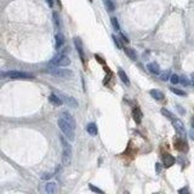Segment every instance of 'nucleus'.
I'll return each instance as SVG.
<instances>
[{"instance_id":"2","label":"nucleus","mask_w":194,"mask_h":194,"mask_svg":"<svg viewBox=\"0 0 194 194\" xmlns=\"http://www.w3.org/2000/svg\"><path fill=\"white\" fill-rule=\"evenodd\" d=\"M57 125H58V127H59V130L62 131V134L66 136L69 141H74V138H75V134H74V129L64 120L62 117L57 120Z\"/></svg>"},{"instance_id":"3","label":"nucleus","mask_w":194,"mask_h":194,"mask_svg":"<svg viewBox=\"0 0 194 194\" xmlns=\"http://www.w3.org/2000/svg\"><path fill=\"white\" fill-rule=\"evenodd\" d=\"M51 64H53L55 67H67L71 64V58L67 55L59 52L51 58Z\"/></svg>"},{"instance_id":"9","label":"nucleus","mask_w":194,"mask_h":194,"mask_svg":"<svg viewBox=\"0 0 194 194\" xmlns=\"http://www.w3.org/2000/svg\"><path fill=\"white\" fill-rule=\"evenodd\" d=\"M61 117L64 119V120H66L73 129H75L77 127V123H75V120H74V118L72 117V114L71 113H68V112H66V111H64V112H62V114H61Z\"/></svg>"},{"instance_id":"36","label":"nucleus","mask_w":194,"mask_h":194,"mask_svg":"<svg viewBox=\"0 0 194 194\" xmlns=\"http://www.w3.org/2000/svg\"><path fill=\"white\" fill-rule=\"evenodd\" d=\"M177 109H178V112H180L181 114H184V109H182L181 106H177Z\"/></svg>"},{"instance_id":"27","label":"nucleus","mask_w":194,"mask_h":194,"mask_svg":"<svg viewBox=\"0 0 194 194\" xmlns=\"http://www.w3.org/2000/svg\"><path fill=\"white\" fill-rule=\"evenodd\" d=\"M170 81H171V84L176 85V84H178V83H180V77H178V75H176V74H171V77H170Z\"/></svg>"},{"instance_id":"32","label":"nucleus","mask_w":194,"mask_h":194,"mask_svg":"<svg viewBox=\"0 0 194 194\" xmlns=\"http://www.w3.org/2000/svg\"><path fill=\"white\" fill-rule=\"evenodd\" d=\"M69 50H71V47H69V46H62L61 52H62V53H66V52H69Z\"/></svg>"},{"instance_id":"40","label":"nucleus","mask_w":194,"mask_h":194,"mask_svg":"<svg viewBox=\"0 0 194 194\" xmlns=\"http://www.w3.org/2000/svg\"><path fill=\"white\" fill-rule=\"evenodd\" d=\"M90 2H92V0H90Z\"/></svg>"},{"instance_id":"14","label":"nucleus","mask_w":194,"mask_h":194,"mask_svg":"<svg viewBox=\"0 0 194 194\" xmlns=\"http://www.w3.org/2000/svg\"><path fill=\"white\" fill-rule=\"evenodd\" d=\"M86 131L91 135V136H96L99 134V129H97V125L95 123H90L86 125Z\"/></svg>"},{"instance_id":"38","label":"nucleus","mask_w":194,"mask_h":194,"mask_svg":"<svg viewBox=\"0 0 194 194\" xmlns=\"http://www.w3.org/2000/svg\"><path fill=\"white\" fill-rule=\"evenodd\" d=\"M190 80H192V85L194 86V73L192 74V77H190Z\"/></svg>"},{"instance_id":"5","label":"nucleus","mask_w":194,"mask_h":194,"mask_svg":"<svg viewBox=\"0 0 194 194\" xmlns=\"http://www.w3.org/2000/svg\"><path fill=\"white\" fill-rule=\"evenodd\" d=\"M8 77L10 79H21V80H27V79H33V75L26 73V72H18V71H10L8 73H3V77Z\"/></svg>"},{"instance_id":"26","label":"nucleus","mask_w":194,"mask_h":194,"mask_svg":"<svg viewBox=\"0 0 194 194\" xmlns=\"http://www.w3.org/2000/svg\"><path fill=\"white\" fill-rule=\"evenodd\" d=\"M170 90H171V91H172L174 93L178 95V96H186V95H187V93H186V92H184L183 90H180V89H177V87H171Z\"/></svg>"},{"instance_id":"33","label":"nucleus","mask_w":194,"mask_h":194,"mask_svg":"<svg viewBox=\"0 0 194 194\" xmlns=\"http://www.w3.org/2000/svg\"><path fill=\"white\" fill-rule=\"evenodd\" d=\"M51 177H52V174H44V175L41 176L43 180H47V178H51Z\"/></svg>"},{"instance_id":"15","label":"nucleus","mask_w":194,"mask_h":194,"mask_svg":"<svg viewBox=\"0 0 194 194\" xmlns=\"http://www.w3.org/2000/svg\"><path fill=\"white\" fill-rule=\"evenodd\" d=\"M149 93H150V96L153 97L154 100H156V101H161L164 99V93L161 92V91H159V90H156V89H153V90H150L149 91Z\"/></svg>"},{"instance_id":"21","label":"nucleus","mask_w":194,"mask_h":194,"mask_svg":"<svg viewBox=\"0 0 194 194\" xmlns=\"http://www.w3.org/2000/svg\"><path fill=\"white\" fill-rule=\"evenodd\" d=\"M160 113L163 114L164 117H166L168 119H170V120H174V119H175V115H174V114H172L170 111H168V109H165V108H161Z\"/></svg>"},{"instance_id":"22","label":"nucleus","mask_w":194,"mask_h":194,"mask_svg":"<svg viewBox=\"0 0 194 194\" xmlns=\"http://www.w3.org/2000/svg\"><path fill=\"white\" fill-rule=\"evenodd\" d=\"M52 16H53V22H55V26H56V27H57L58 29H61L62 24H61V20H59V16H58V14H57L56 11H53Z\"/></svg>"},{"instance_id":"34","label":"nucleus","mask_w":194,"mask_h":194,"mask_svg":"<svg viewBox=\"0 0 194 194\" xmlns=\"http://www.w3.org/2000/svg\"><path fill=\"white\" fill-rule=\"evenodd\" d=\"M155 169H156V172H160L161 166H160V164H159V163H156V164H155Z\"/></svg>"},{"instance_id":"4","label":"nucleus","mask_w":194,"mask_h":194,"mask_svg":"<svg viewBox=\"0 0 194 194\" xmlns=\"http://www.w3.org/2000/svg\"><path fill=\"white\" fill-rule=\"evenodd\" d=\"M47 72L55 77H58V78H63V79H68V78H73L74 73L71 71V69H63V68H51V69H47Z\"/></svg>"},{"instance_id":"30","label":"nucleus","mask_w":194,"mask_h":194,"mask_svg":"<svg viewBox=\"0 0 194 194\" xmlns=\"http://www.w3.org/2000/svg\"><path fill=\"white\" fill-rule=\"evenodd\" d=\"M89 187H90V189H91L92 192H96V193H101V194H103V190H102V189H100V188H97V187H95L93 184H90Z\"/></svg>"},{"instance_id":"31","label":"nucleus","mask_w":194,"mask_h":194,"mask_svg":"<svg viewBox=\"0 0 194 194\" xmlns=\"http://www.w3.org/2000/svg\"><path fill=\"white\" fill-rule=\"evenodd\" d=\"M120 39H121V40H123L124 43H126V44H127L129 41H130V40H129V39H127V37H126L125 34H123V33H120Z\"/></svg>"},{"instance_id":"6","label":"nucleus","mask_w":194,"mask_h":194,"mask_svg":"<svg viewBox=\"0 0 194 194\" xmlns=\"http://www.w3.org/2000/svg\"><path fill=\"white\" fill-rule=\"evenodd\" d=\"M58 96L62 99L63 103H66L68 107H72V108H77L78 107V101L72 96H68V95H63V93H58Z\"/></svg>"},{"instance_id":"12","label":"nucleus","mask_w":194,"mask_h":194,"mask_svg":"<svg viewBox=\"0 0 194 194\" xmlns=\"http://www.w3.org/2000/svg\"><path fill=\"white\" fill-rule=\"evenodd\" d=\"M175 148H176L177 150H181V152H186V150L188 149L187 143H186L182 138H177V140L175 141Z\"/></svg>"},{"instance_id":"35","label":"nucleus","mask_w":194,"mask_h":194,"mask_svg":"<svg viewBox=\"0 0 194 194\" xmlns=\"http://www.w3.org/2000/svg\"><path fill=\"white\" fill-rule=\"evenodd\" d=\"M46 3H47V5H49L50 8L53 6V0H46Z\"/></svg>"},{"instance_id":"23","label":"nucleus","mask_w":194,"mask_h":194,"mask_svg":"<svg viewBox=\"0 0 194 194\" xmlns=\"http://www.w3.org/2000/svg\"><path fill=\"white\" fill-rule=\"evenodd\" d=\"M105 5H106V8H107V10H108L109 12H113V11L115 10V5H114V3L112 2V0H106Z\"/></svg>"},{"instance_id":"28","label":"nucleus","mask_w":194,"mask_h":194,"mask_svg":"<svg viewBox=\"0 0 194 194\" xmlns=\"http://www.w3.org/2000/svg\"><path fill=\"white\" fill-rule=\"evenodd\" d=\"M180 83H181L183 86H188V85L190 84V81L188 80V78H187V77H184V75L180 77Z\"/></svg>"},{"instance_id":"29","label":"nucleus","mask_w":194,"mask_h":194,"mask_svg":"<svg viewBox=\"0 0 194 194\" xmlns=\"http://www.w3.org/2000/svg\"><path fill=\"white\" fill-rule=\"evenodd\" d=\"M112 39H113V41H114V44L117 45V47H118V49H121V43H120V40H119V38H117L115 35H112Z\"/></svg>"},{"instance_id":"20","label":"nucleus","mask_w":194,"mask_h":194,"mask_svg":"<svg viewBox=\"0 0 194 194\" xmlns=\"http://www.w3.org/2000/svg\"><path fill=\"white\" fill-rule=\"evenodd\" d=\"M134 119H135V121L137 124H140L142 121V113H141L140 108H137V107L134 109Z\"/></svg>"},{"instance_id":"18","label":"nucleus","mask_w":194,"mask_h":194,"mask_svg":"<svg viewBox=\"0 0 194 194\" xmlns=\"http://www.w3.org/2000/svg\"><path fill=\"white\" fill-rule=\"evenodd\" d=\"M55 39H56V49H57V50H58V49H62V46H63V44H64V37H63L61 33H58V34H56Z\"/></svg>"},{"instance_id":"8","label":"nucleus","mask_w":194,"mask_h":194,"mask_svg":"<svg viewBox=\"0 0 194 194\" xmlns=\"http://www.w3.org/2000/svg\"><path fill=\"white\" fill-rule=\"evenodd\" d=\"M74 45H75V47H77V51H78V53H79V56H80L81 61H83V62H85V53H84V49H83L81 39H80V38H78V37H75V38H74Z\"/></svg>"},{"instance_id":"39","label":"nucleus","mask_w":194,"mask_h":194,"mask_svg":"<svg viewBox=\"0 0 194 194\" xmlns=\"http://www.w3.org/2000/svg\"><path fill=\"white\" fill-rule=\"evenodd\" d=\"M57 2H58V5H61V2H59V0H57Z\"/></svg>"},{"instance_id":"17","label":"nucleus","mask_w":194,"mask_h":194,"mask_svg":"<svg viewBox=\"0 0 194 194\" xmlns=\"http://www.w3.org/2000/svg\"><path fill=\"white\" fill-rule=\"evenodd\" d=\"M124 51H125V53L127 55V57L130 58V59H132V61H136V59H137V53H136V51H135L134 49L125 47Z\"/></svg>"},{"instance_id":"25","label":"nucleus","mask_w":194,"mask_h":194,"mask_svg":"<svg viewBox=\"0 0 194 194\" xmlns=\"http://www.w3.org/2000/svg\"><path fill=\"white\" fill-rule=\"evenodd\" d=\"M111 22H112V26H113V28H114L115 30H119V29H120V26H119V22H118V20H117V17H112V18H111Z\"/></svg>"},{"instance_id":"19","label":"nucleus","mask_w":194,"mask_h":194,"mask_svg":"<svg viewBox=\"0 0 194 194\" xmlns=\"http://www.w3.org/2000/svg\"><path fill=\"white\" fill-rule=\"evenodd\" d=\"M118 75H119V78L121 79V81H123L124 84L130 85V79H129V77L126 75V73H125L123 69H119V71H118Z\"/></svg>"},{"instance_id":"11","label":"nucleus","mask_w":194,"mask_h":194,"mask_svg":"<svg viewBox=\"0 0 194 194\" xmlns=\"http://www.w3.org/2000/svg\"><path fill=\"white\" fill-rule=\"evenodd\" d=\"M49 101L53 105V106H62V103H63V101H62V99L58 96V95H55V93H51L50 96H49Z\"/></svg>"},{"instance_id":"37","label":"nucleus","mask_w":194,"mask_h":194,"mask_svg":"<svg viewBox=\"0 0 194 194\" xmlns=\"http://www.w3.org/2000/svg\"><path fill=\"white\" fill-rule=\"evenodd\" d=\"M189 137L194 141V131H190V132H189Z\"/></svg>"},{"instance_id":"7","label":"nucleus","mask_w":194,"mask_h":194,"mask_svg":"<svg viewBox=\"0 0 194 194\" xmlns=\"http://www.w3.org/2000/svg\"><path fill=\"white\" fill-rule=\"evenodd\" d=\"M172 125H174L175 130L177 131L178 135L186 136V129H184V125H183V123H182L180 119H174V120H172Z\"/></svg>"},{"instance_id":"10","label":"nucleus","mask_w":194,"mask_h":194,"mask_svg":"<svg viewBox=\"0 0 194 194\" xmlns=\"http://www.w3.org/2000/svg\"><path fill=\"white\" fill-rule=\"evenodd\" d=\"M175 158L172 156V155H170V154H164L163 155V163H164V166L165 168H170V166H172L174 164H175Z\"/></svg>"},{"instance_id":"16","label":"nucleus","mask_w":194,"mask_h":194,"mask_svg":"<svg viewBox=\"0 0 194 194\" xmlns=\"http://www.w3.org/2000/svg\"><path fill=\"white\" fill-rule=\"evenodd\" d=\"M147 68H148V71H149L150 73H153V74H159V72H160V67H159V64H158L156 62L148 63V64H147Z\"/></svg>"},{"instance_id":"24","label":"nucleus","mask_w":194,"mask_h":194,"mask_svg":"<svg viewBox=\"0 0 194 194\" xmlns=\"http://www.w3.org/2000/svg\"><path fill=\"white\" fill-rule=\"evenodd\" d=\"M170 77H171V73H170V71H166V72H164V73H161V74H160V79L163 80V81H166V80H169V79H170Z\"/></svg>"},{"instance_id":"13","label":"nucleus","mask_w":194,"mask_h":194,"mask_svg":"<svg viewBox=\"0 0 194 194\" xmlns=\"http://www.w3.org/2000/svg\"><path fill=\"white\" fill-rule=\"evenodd\" d=\"M58 190V187H57V183L55 182H47L45 184V192L49 193V194H52V193H56Z\"/></svg>"},{"instance_id":"1","label":"nucleus","mask_w":194,"mask_h":194,"mask_svg":"<svg viewBox=\"0 0 194 194\" xmlns=\"http://www.w3.org/2000/svg\"><path fill=\"white\" fill-rule=\"evenodd\" d=\"M59 141L63 147V158H62L63 164L69 165L72 160V148H71V144L68 143V138L64 135H59Z\"/></svg>"}]
</instances>
